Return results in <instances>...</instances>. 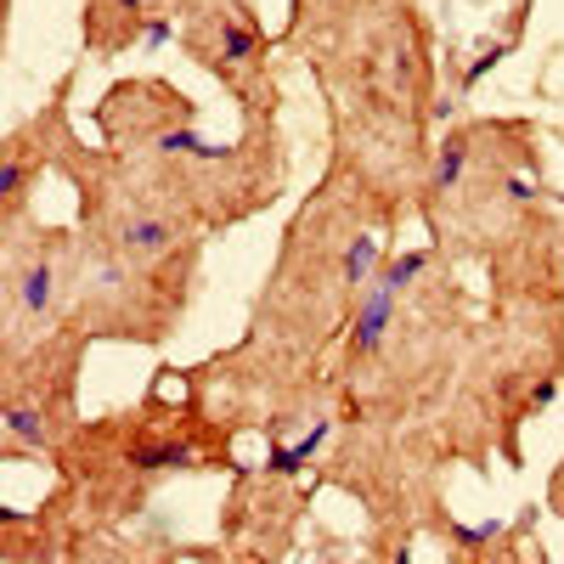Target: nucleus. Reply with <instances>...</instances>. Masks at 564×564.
I'll return each mask as SVG.
<instances>
[{
  "instance_id": "obj_1",
  "label": "nucleus",
  "mask_w": 564,
  "mask_h": 564,
  "mask_svg": "<svg viewBox=\"0 0 564 564\" xmlns=\"http://www.w3.org/2000/svg\"><path fill=\"white\" fill-rule=\"evenodd\" d=\"M417 220L452 271L486 276L491 305L564 300V198L542 175L531 119L452 124L430 153Z\"/></svg>"
},
{
  "instance_id": "obj_2",
  "label": "nucleus",
  "mask_w": 564,
  "mask_h": 564,
  "mask_svg": "<svg viewBox=\"0 0 564 564\" xmlns=\"http://www.w3.org/2000/svg\"><path fill=\"white\" fill-rule=\"evenodd\" d=\"M384 260L390 231L367 215L356 193L322 175L282 231L276 265L254 300L249 339L294 367H322V356L345 339L356 300Z\"/></svg>"
},
{
  "instance_id": "obj_3",
  "label": "nucleus",
  "mask_w": 564,
  "mask_h": 564,
  "mask_svg": "<svg viewBox=\"0 0 564 564\" xmlns=\"http://www.w3.org/2000/svg\"><path fill=\"white\" fill-rule=\"evenodd\" d=\"M102 148L148 164L164 186H175L181 204L204 220V231H226L282 193V148L276 130L243 124V141H204L198 102L170 79H119L90 108Z\"/></svg>"
},
{
  "instance_id": "obj_4",
  "label": "nucleus",
  "mask_w": 564,
  "mask_h": 564,
  "mask_svg": "<svg viewBox=\"0 0 564 564\" xmlns=\"http://www.w3.org/2000/svg\"><path fill=\"white\" fill-rule=\"evenodd\" d=\"M79 226H52L40 215L0 226V367H12L74 327Z\"/></svg>"
},
{
  "instance_id": "obj_5",
  "label": "nucleus",
  "mask_w": 564,
  "mask_h": 564,
  "mask_svg": "<svg viewBox=\"0 0 564 564\" xmlns=\"http://www.w3.org/2000/svg\"><path fill=\"white\" fill-rule=\"evenodd\" d=\"M90 339L63 334L57 345H45L12 367H0V457H45L63 463L74 435L85 430L79 417V361Z\"/></svg>"
},
{
  "instance_id": "obj_6",
  "label": "nucleus",
  "mask_w": 564,
  "mask_h": 564,
  "mask_svg": "<svg viewBox=\"0 0 564 564\" xmlns=\"http://www.w3.org/2000/svg\"><path fill=\"white\" fill-rule=\"evenodd\" d=\"M170 34L238 102L243 124L276 130V74H271L276 40L265 34V23L249 0H198V7H186L175 18Z\"/></svg>"
},
{
  "instance_id": "obj_7",
  "label": "nucleus",
  "mask_w": 564,
  "mask_h": 564,
  "mask_svg": "<svg viewBox=\"0 0 564 564\" xmlns=\"http://www.w3.org/2000/svg\"><path fill=\"white\" fill-rule=\"evenodd\" d=\"M68 79H57L52 102H40L29 119H18L0 141V226L7 220H23L34 215V193L45 175H57V159L74 135V119H68Z\"/></svg>"
},
{
  "instance_id": "obj_8",
  "label": "nucleus",
  "mask_w": 564,
  "mask_h": 564,
  "mask_svg": "<svg viewBox=\"0 0 564 564\" xmlns=\"http://www.w3.org/2000/svg\"><path fill=\"white\" fill-rule=\"evenodd\" d=\"M175 29V0H85L79 12V40H85V57H119L130 52L135 40H153Z\"/></svg>"
},
{
  "instance_id": "obj_9",
  "label": "nucleus",
  "mask_w": 564,
  "mask_h": 564,
  "mask_svg": "<svg viewBox=\"0 0 564 564\" xmlns=\"http://www.w3.org/2000/svg\"><path fill=\"white\" fill-rule=\"evenodd\" d=\"M547 508H553L558 520H564V463L553 468V480H547Z\"/></svg>"
}]
</instances>
